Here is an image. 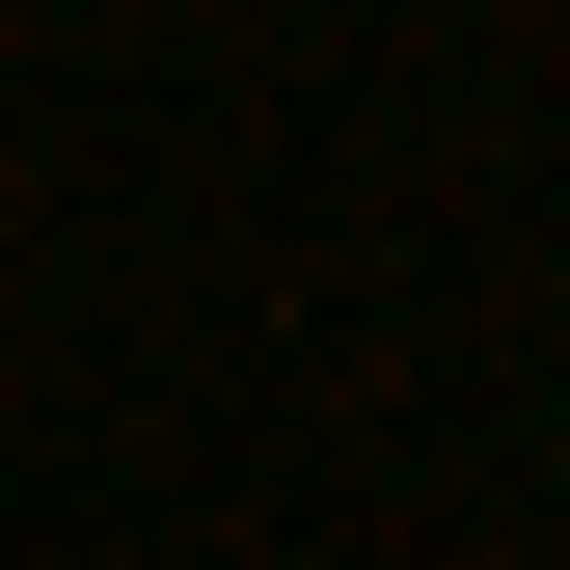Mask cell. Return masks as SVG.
Here are the masks:
<instances>
[{
  "label": "cell",
  "mask_w": 570,
  "mask_h": 570,
  "mask_svg": "<svg viewBox=\"0 0 570 570\" xmlns=\"http://www.w3.org/2000/svg\"><path fill=\"white\" fill-rule=\"evenodd\" d=\"M543 435H570V353H543Z\"/></svg>",
  "instance_id": "1"
}]
</instances>
